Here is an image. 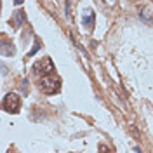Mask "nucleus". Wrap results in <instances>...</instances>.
<instances>
[{
	"mask_svg": "<svg viewBox=\"0 0 153 153\" xmlns=\"http://www.w3.org/2000/svg\"><path fill=\"white\" fill-rule=\"evenodd\" d=\"M0 10H2V2H0Z\"/></svg>",
	"mask_w": 153,
	"mask_h": 153,
	"instance_id": "0eeeda50",
	"label": "nucleus"
},
{
	"mask_svg": "<svg viewBox=\"0 0 153 153\" xmlns=\"http://www.w3.org/2000/svg\"><path fill=\"white\" fill-rule=\"evenodd\" d=\"M94 10H87V16L84 14V19H82V23H84V26H87L89 30H92L94 28Z\"/></svg>",
	"mask_w": 153,
	"mask_h": 153,
	"instance_id": "20e7f679",
	"label": "nucleus"
},
{
	"mask_svg": "<svg viewBox=\"0 0 153 153\" xmlns=\"http://www.w3.org/2000/svg\"><path fill=\"white\" fill-rule=\"evenodd\" d=\"M40 91L45 94H56L61 91V80L54 76V73L44 75V78L40 80Z\"/></svg>",
	"mask_w": 153,
	"mask_h": 153,
	"instance_id": "f03ea898",
	"label": "nucleus"
},
{
	"mask_svg": "<svg viewBox=\"0 0 153 153\" xmlns=\"http://www.w3.org/2000/svg\"><path fill=\"white\" fill-rule=\"evenodd\" d=\"M16 4H23V0H16Z\"/></svg>",
	"mask_w": 153,
	"mask_h": 153,
	"instance_id": "423d86ee",
	"label": "nucleus"
},
{
	"mask_svg": "<svg viewBox=\"0 0 153 153\" xmlns=\"http://www.w3.org/2000/svg\"><path fill=\"white\" fill-rule=\"evenodd\" d=\"M0 108L5 111V113H18L19 110H21V97L19 94L16 92H9V94H5V97L2 99V103H0Z\"/></svg>",
	"mask_w": 153,
	"mask_h": 153,
	"instance_id": "f257e3e1",
	"label": "nucleus"
},
{
	"mask_svg": "<svg viewBox=\"0 0 153 153\" xmlns=\"http://www.w3.org/2000/svg\"><path fill=\"white\" fill-rule=\"evenodd\" d=\"M14 16H18V26H19L21 21H25V12H18V14H14Z\"/></svg>",
	"mask_w": 153,
	"mask_h": 153,
	"instance_id": "39448f33",
	"label": "nucleus"
},
{
	"mask_svg": "<svg viewBox=\"0 0 153 153\" xmlns=\"http://www.w3.org/2000/svg\"><path fill=\"white\" fill-rule=\"evenodd\" d=\"M31 71L35 75H49V73H54V63H52L51 57H44V59H40V61H37L33 65Z\"/></svg>",
	"mask_w": 153,
	"mask_h": 153,
	"instance_id": "7ed1b4c3",
	"label": "nucleus"
}]
</instances>
